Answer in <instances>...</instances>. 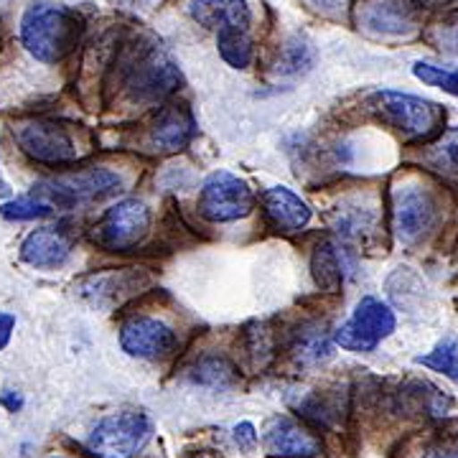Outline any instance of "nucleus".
<instances>
[{
  "label": "nucleus",
  "mask_w": 458,
  "mask_h": 458,
  "mask_svg": "<svg viewBox=\"0 0 458 458\" xmlns=\"http://www.w3.org/2000/svg\"><path fill=\"white\" fill-rule=\"evenodd\" d=\"M153 438V420L140 410H120L92 428L87 448L95 458H135Z\"/></svg>",
  "instance_id": "nucleus-5"
},
{
  "label": "nucleus",
  "mask_w": 458,
  "mask_h": 458,
  "mask_svg": "<svg viewBox=\"0 0 458 458\" xmlns=\"http://www.w3.org/2000/svg\"><path fill=\"white\" fill-rule=\"evenodd\" d=\"M313 5H318V8H324V11H339V8H346V5H352L354 0H311Z\"/></svg>",
  "instance_id": "nucleus-34"
},
{
  "label": "nucleus",
  "mask_w": 458,
  "mask_h": 458,
  "mask_svg": "<svg viewBox=\"0 0 458 458\" xmlns=\"http://www.w3.org/2000/svg\"><path fill=\"white\" fill-rule=\"evenodd\" d=\"M377 207L364 199H349L336 212L331 214V225L342 234L344 240H364L375 232Z\"/></svg>",
  "instance_id": "nucleus-19"
},
{
  "label": "nucleus",
  "mask_w": 458,
  "mask_h": 458,
  "mask_svg": "<svg viewBox=\"0 0 458 458\" xmlns=\"http://www.w3.org/2000/svg\"><path fill=\"white\" fill-rule=\"evenodd\" d=\"M394 327H397V318L387 303H382L379 298H361L354 313L342 327L331 331V339L346 352L367 354V352H375L387 336H393Z\"/></svg>",
  "instance_id": "nucleus-10"
},
{
  "label": "nucleus",
  "mask_w": 458,
  "mask_h": 458,
  "mask_svg": "<svg viewBox=\"0 0 458 458\" xmlns=\"http://www.w3.org/2000/svg\"><path fill=\"white\" fill-rule=\"evenodd\" d=\"M367 107L377 120L420 143H428L443 132L445 110L430 99L415 98L408 92H394V89H379L369 95Z\"/></svg>",
  "instance_id": "nucleus-3"
},
{
  "label": "nucleus",
  "mask_w": 458,
  "mask_h": 458,
  "mask_svg": "<svg viewBox=\"0 0 458 458\" xmlns=\"http://www.w3.org/2000/svg\"><path fill=\"white\" fill-rule=\"evenodd\" d=\"M311 276L313 283L324 293H339L344 285V258L336 242L324 240L313 247L311 252Z\"/></svg>",
  "instance_id": "nucleus-21"
},
{
  "label": "nucleus",
  "mask_w": 458,
  "mask_h": 458,
  "mask_svg": "<svg viewBox=\"0 0 458 458\" xmlns=\"http://www.w3.org/2000/svg\"><path fill=\"white\" fill-rule=\"evenodd\" d=\"M189 16L214 36L252 33V11L247 0H191Z\"/></svg>",
  "instance_id": "nucleus-15"
},
{
  "label": "nucleus",
  "mask_w": 458,
  "mask_h": 458,
  "mask_svg": "<svg viewBox=\"0 0 458 458\" xmlns=\"http://www.w3.org/2000/svg\"><path fill=\"white\" fill-rule=\"evenodd\" d=\"M0 403H3V408L11 410V412H18V410L23 408V397L18 393H13V390H5L3 397H0Z\"/></svg>",
  "instance_id": "nucleus-32"
},
{
  "label": "nucleus",
  "mask_w": 458,
  "mask_h": 458,
  "mask_svg": "<svg viewBox=\"0 0 458 458\" xmlns=\"http://www.w3.org/2000/svg\"><path fill=\"white\" fill-rule=\"evenodd\" d=\"M415 13L408 0H367L360 8V29L382 36L415 31Z\"/></svg>",
  "instance_id": "nucleus-18"
},
{
  "label": "nucleus",
  "mask_w": 458,
  "mask_h": 458,
  "mask_svg": "<svg viewBox=\"0 0 458 458\" xmlns=\"http://www.w3.org/2000/svg\"><path fill=\"white\" fill-rule=\"evenodd\" d=\"M443 41L448 44L445 49H451V51H456L458 54V23H454L448 31H445V36H443Z\"/></svg>",
  "instance_id": "nucleus-35"
},
{
  "label": "nucleus",
  "mask_w": 458,
  "mask_h": 458,
  "mask_svg": "<svg viewBox=\"0 0 458 458\" xmlns=\"http://www.w3.org/2000/svg\"><path fill=\"white\" fill-rule=\"evenodd\" d=\"M148 285V276L135 267H120V270H105V273H89L74 283V291L87 303L98 309H110L114 303H123L132 293H140Z\"/></svg>",
  "instance_id": "nucleus-12"
},
{
  "label": "nucleus",
  "mask_w": 458,
  "mask_h": 458,
  "mask_svg": "<svg viewBox=\"0 0 458 458\" xmlns=\"http://www.w3.org/2000/svg\"><path fill=\"white\" fill-rule=\"evenodd\" d=\"M394 234L405 245L428 240L441 225V199L423 183H403L393 191Z\"/></svg>",
  "instance_id": "nucleus-7"
},
{
  "label": "nucleus",
  "mask_w": 458,
  "mask_h": 458,
  "mask_svg": "<svg viewBox=\"0 0 458 458\" xmlns=\"http://www.w3.org/2000/svg\"><path fill=\"white\" fill-rule=\"evenodd\" d=\"M412 74H415V80H420L423 84L438 87L443 92L458 98V69H445V66L428 64V62H415L412 64Z\"/></svg>",
  "instance_id": "nucleus-27"
},
{
  "label": "nucleus",
  "mask_w": 458,
  "mask_h": 458,
  "mask_svg": "<svg viewBox=\"0 0 458 458\" xmlns=\"http://www.w3.org/2000/svg\"><path fill=\"white\" fill-rule=\"evenodd\" d=\"M150 209L140 199H123L99 216L92 229V240L99 250L123 255L143 245L150 232Z\"/></svg>",
  "instance_id": "nucleus-9"
},
{
  "label": "nucleus",
  "mask_w": 458,
  "mask_h": 458,
  "mask_svg": "<svg viewBox=\"0 0 458 458\" xmlns=\"http://www.w3.org/2000/svg\"><path fill=\"white\" fill-rule=\"evenodd\" d=\"M120 191H123V179L107 168L62 171L51 179L36 183L31 189L33 197L49 209V214L87 207V204H99V201L117 197Z\"/></svg>",
  "instance_id": "nucleus-2"
},
{
  "label": "nucleus",
  "mask_w": 458,
  "mask_h": 458,
  "mask_svg": "<svg viewBox=\"0 0 458 458\" xmlns=\"http://www.w3.org/2000/svg\"><path fill=\"white\" fill-rule=\"evenodd\" d=\"M13 138L26 158L49 168H66L77 164L80 148L64 123L33 117L13 125Z\"/></svg>",
  "instance_id": "nucleus-6"
},
{
  "label": "nucleus",
  "mask_w": 458,
  "mask_h": 458,
  "mask_svg": "<svg viewBox=\"0 0 458 458\" xmlns=\"http://www.w3.org/2000/svg\"><path fill=\"white\" fill-rule=\"evenodd\" d=\"M313 64V49L311 44L301 36H293L283 51H280L278 62H276V72L285 74V77H293V74H303L309 72Z\"/></svg>",
  "instance_id": "nucleus-25"
},
{
  "label": "nucleus",
  "mask_w": 458,
  "mask_h": 458,
  "mask_svg": "<svg viewBox=\"0 0 458 458\" xmlns=\"http://www.w3.org/2000/svg\"><path fill=\"white\" fill-rule=\"evenodd\" d=\"M262 212L267 225L278 232H301L311 222V207L288 186H270L262 191Z\"/></svg>",
  "instance_id": "nucleus-17"
},
{
  "label": "nucleus",
  "mask_w": 458,
  "mask_h": 458,
  "mask_svg": "<svg viewBox=\"0 0 458 458\" xmlns=\"http://www.w3.org/2000/svg\"><path fill=\"white\" fill-rule=\"evenodd\" d=\"M420 458H458V438H454V436H443V438L430 441L426 448H423Z\"/></svg>",
  "instance_id": "nucleus-29"
},
{
  "label": "nucleus",
  "mask_w": 458,
  "mask_h": 458,
  "mask_svg": "<svg viewBox=\"0 0 458 458\" xmlns=\"http://www.w3.org/2000/svg\"><path fill=\"white\" fill-rule=\"evenodd\" d=\"M216 49L225 64L232 69H250L255 59V41L252 33H222L216 36Z\"/></svg>",
  "instance_id": "nucleus-23"
},
{
  "label": "nucleus",
  "mask_w": 458,
  "mask_h": 458,
  "mask_svg": "<svg viewBox=\"0 0 458 458\" xmlns=\"http://www.w3.org/2000/svg\"><path fill=\"white\" fill-rule=\"evenodd\" d=\"M194 135H197L194 113L181 102H171L156 113L150 131H148V140H150L153 150L171 156V153H181L183 148H189Z\"/></svg>",
  "instance_id": "nucleus-13"
},
{
  "label": "nucleus",
  "mask_w": 458,
  "mask_h": 458,
  "mask_svg": "<svg viewBox=\"0 0 458 458\" xmlns=\"http://www.w3.org/2000/svg\"><path fill=\"white\" fill-rule=\"evenodd\" d=\"M181 87V69L158 47L140 49L123 72V92L135 105H158Z\"/></svg>",
  "instance_id": "nucleus-4"
},
{
  "label": "nucleus",
  "mask_w": 458,
  "mask_h": 458,
  "mask_svg": "<svg viewBox=\"0 0 458 458\" xmlns=\"http://www.w3.org/2000/svg\"><path fill=\"white\" fill-rule=\"evenodd\" d=\"M255 204L258 197L250 183L229 171H214L199 189V214L212 225L240 222L255 212Z\"/></svg>",
  "instance_id": "nucleus-8"
},
{
  "label": "nucleus",
  "mask_w": 458,
  "mask_h": 458,
  "mask_svg": "<svg viewBox=\"0 0 458 458\" xmlns=\"http://www.w3.org/2000/svg\"><path fill=\"white\" fill-rule=\"evenodd\" d=\"M189 379L209 390H232L240 382V369L225 354H204L189 369Z\"/></svg>",
  "instance_id": "nucleus-22"
},
{
  "label": "nucleus",
  "mask_w": 458,
  "mask_h": 458,
  "mask_svg": "<svg viewBox=\"0 0 458 458\" xmlns=\"http://www.w3.org/2000/svg\"><path fill=\"white\" fill-rule=\"evenodd\" d=\"M247 339H250V354L260 361V364L273 357V339H270V331L267 328L255 327L247 334Z\"/></svg>",
  "instance_id": "nucleus-28"
},
{
  "label": "nucleus",
  "mask_w": 458,
  "mask_h": 458,
  "mask_svg": "<svg viewBox=\"0 0 458 458\" xmlns=\"http://www.w3.org/2000/svg\"><path fill=\"white\" fill-rule=\"evenodd\" d=\"M423 161L441 174H458V128L443 131L438 140L428 146Z\"/></svg>",
  "instance_id": "nucleus-24"
},
{
  "label": "nucleus",
  "mask_w": 458,
  "mask_h": 458,
  "mask_svg": "<svg viewBox=\"0 0 458 458\" xmlns=\"http://www.w3.org/2000/svg\"><path fill=\"white\" fill-rule=\"evenodd\" d=\"M13 328H16V318H13L11 313H0V352L8 346V342H11Z\"/></svg>",
  "instance_id": "nucleus-31"
},
{
  "label": "nucleus",
  "mask_w": 458,
  "mask_h": 458,
  "mask_svg": "<svg viewBox=\"0 0 458 458\" xmlns=\"http://www.w3.org/2000/svg\"><path fill=\"white\" fill-rule=\"evenodd\" d=\"M418 364H423L433 372H441L448 379L458 382V342L456 339H443L430 354L426 357H418Z\"/></svg>",
  "instance_id": "nucleus-26"
},
{
  "label": "nucleus",
  "mask_w": 458,
  "mask_h": 458,
  "mask_svg": "<svg viewBox=\"0 0 458 458\" xmlns=\"http://www.w3.org/2000/svg\"><path fill=\"white\" fill-rule=\"evenodd\" d=\"M176 331L156 316H131L120 327V346L132 360H165L176 352Z\"/></svg>",
  "instance_id": "nucleus-11"
},
{
  "label": "nucleus",
  "mask_w": 458,
  "mask_h": 458,
  "mask_svg": "<svg viewBox=\"0 0 458 458\" xmlns=\"http://www.w3.org/2000/svg\"><path fill=\"white\" fill-rule=\"evenodd\" d=\"M291 352L298 364L303 367H316L334 357V339L324 324H306L295 331Z\"/></svg>",
  "instance_id": "nucleus-20"
},
{
  "label": "nucleus",
  "mask_w": 458,
  "mask_h": 458,
  "mask_svg": "<svg viewBox=\"0 0 458 458\" xmlns=\"http://www.w3.org/2000/svg\"><path fill=\"white\" fill-rule=\"evenodd\" d=\"M74 252V237L64 227H38L26 234L21 260L31 267H59Z\"/></svg>",
  "instance_id": "nucleus-16"
},
{
  "label": "nucleus",
  "mask_w": 458,
  "mask_h": 458,
  "mask_svg": "<svg viewBox=\"0 0 458 458\" xmlns=\"http://www.w3.org/2000/svg\"><path fill=\"white\" fill-rule=\"evenodd\" d=\"M82 16L56 3H33L21 18V44L44 64L64 62L82 41Z\"/></svg>",
  "instance_id": "nucleus-1"
},
{
  "label": "nucleus",
  "mask_w": 458,
  "mask_h": 458,
  "mask_svg": "<svg viewBox=\"0 0 458 458\" xmlns=\"http://www.w3.org/2000/svg\"><path fill=\"white\" fill-rule=\"evenodd\" d=\"M454 3H458V0H415V5H420L426 11H441V8H448Z\"/></svg>",
  "instance_id": "nucleus-33"
},
{
  "label": "nucleus",
  "mask_w": 458,
  "mask_h": 458,
  "mask_svg": "<svg viewBox=\"0 0 458 458\" xmlns=\"http://www.w3.org/2000/svg\"><path fill=\"white\" fill-rule=\"evenodd\" d=\"M54 458H62V456H54Z\"/></svg>",
  "instance_id": "nucleus-36"
},
{
  "label": "nucleus",
  "mask_w": 458,
  "mask_h": 458,
  "mask_svg": "<svg viewBox=\"0 0 458 458\" xmlns=\"http://www.w3.org/2000/svg\"><path fill=\"white\" fill-rule=\"evenodd\" d=\"M262 448L270 458H318L324 445L306 426L291 418H276L262 436Z\"/></svg>",
  "instance_id": "nucleus-14"
},
{
  "label": "nucleus",
  "mask_w": 458,
  "mask_h": 458,
  "mask_svg": "<svg viewBox=\"0 0 458 458\" xmlns=\"http://www.w3.org/2000/svg\"><path fill=\"white\" fill-rule=\"evenodd\" d=\"M234 443L240 445V451L245 454H252L258 448V430L252 423H240L234 428Z\"/></svg>",
  "instance_id": "nucleus-30"
}]
</instances>
